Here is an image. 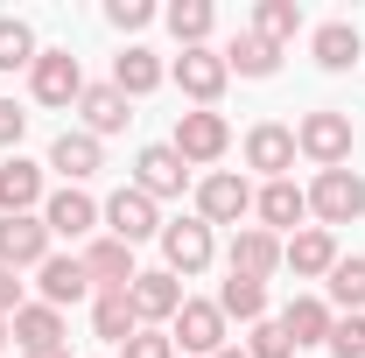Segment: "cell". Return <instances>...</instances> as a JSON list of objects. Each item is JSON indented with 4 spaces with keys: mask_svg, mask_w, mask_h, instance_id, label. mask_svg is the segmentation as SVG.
Listing matches in <instances>:
<instances>
[{
    "mask_svg": "<svg viewBox=\"0 0 365 358\" xmlns=\"http://www.w3.org/2000/svg\"><path fill=\"white\" fill-rule=\"evenodd\" d=\"M98 232H113L120 246H140V239H162V204H155V197H140L134 183H127V190H113V197L98 204Z\"/></svg>",
    "mask_w": 365,
    "mask_h": 358,
    "instance_id": "5b68a950",
    "label": "cell"
},
{
    "mask_svg": "<svg viewBox=\"0 0 365 358\" xmlns=\"http://www.w3.org/2000/svg\"><path fill=\"white\" fill-rule=\"evenodd\" d=\"M127 295H134V316L148 323V330H169V323H176V310H182V281H176L169 267L134 274V288H127Z\"/></svg>",
    "mask_w": 365,
    "mask_h": 358,
    "instance_id": "44dd1931",
    "label": "cell"
},
{
    "mask_svg": "<svg viewBox=\"0 0 365 358\" xmlns=\"http://www.w3.org/2000/svg\"><path fill=\"white\" fill-rule=\"evenodd\" d=\"M197 218L211 225H232L239 232V218H253V183L239 176V169H211V176L197 183Z\"/></svg>",
    "mask_w": 365,
    "mask_h": 358,
    "instance_id": "9c48e42d",
    "label": "cell"
},
{
    "mask_svg": "<svg viewBox=\"0 0 365 358\" xmlns=\"http://www.w3.org/2000/svg\"><path fill=\"white\" fill-rule=\"evenodd\" d=\"M309 218H317L323 232L359 225L365 218V176L359 169H317V183H309Z\"/></svg>",
    "mask_w": 365,
    "mask_h": 358,
    "instance_id": "277c9868",
    "label": "cell"
},
{
    "mask_svg": "<svg viewBox=\"0 0 365 358\" xmlns=\"http://www.w3.org/2000/svg\"><path fill=\"white\" fill-rule=\"evenodd\" d=\"M246 358H295V344H288V330H281L274 316H260V323L246 330Z\"/></svg>",
    "mask_w": 365,
    "mask_h": 358,
    "instance_id": "836d02e7",
    "label": "cell"
},
{
    "mask_svg": "<svg viewBox=\"0 0 365 358\" xmlns=\"http://www.w3.org/2000/svg\"><path fill=\"white\" fill-rule=\"evenodd\" d=\"M56 253V239H49V225L43 211H29V218H0V267H14V274H36Z\"/></svg>",
    "mask_w": 365,
    "mask_h": 358,
    "instance_id": "7c38bea8",
    "label": "cell"
},
{
    "mask_svg": "<svg viewBox=\"0 0 365 358\" xmlns=\"http://www.w3.org/2000/svg\"><path fill=\"white\" fill-rule=\"evenodd\" d=\"M246 169H260L267 183H281L288 169H295V127L253 120V127H246Z\"/></svg>",
    "mask_w": 365,
    "mask_h": 358,
    "instance_id": "2e32d148",
    "label": "cell"
},
{
    "mask_svg": "<svg viewBox=\"0 0 365 358\" xmlns=\"http://www.w3.org/2000/svg\"><path fill=\"white\" fill-rule=\"evenodd\" d=\"M169 148H176L190 169H211V162H225V148H232V120L225 113H176V134H169Z\"/></svg>",
    "mask_w": 365,
    "mask_h": 358,
    "instance_id": "8992f818",
    "label": "cell"
},
{
    "mask_svg": "<svg viewBox=\"0 0 365 358\" xmlns=\"http://www.w3.org/2000/svg\"><path fill=\"white\" fill-rule=\"evenodd\" d=\"M21 358H71V352H21Z\"/></svg>",
    "mask_w": 365,
    "mask_h": 358,
    "instance_id": "60d3db41",
    "label": "cell"
},
{
    "mask_svg": "<svg viewBox=\"0 0 365 358\" xmlns=\"http://www.w3.org/2000/svg\"><path fill=\"white\" fill-rule=\"evenodd\" d=\"M225 274H246V281L281 274V239L260 232V225H239V232H232V246H225Z\"/></svg>",
    "mask_w": 365,
    "mask_h": 358,
    "instance_id": "ffe728a7",
    "label": "cell"
},
{
    "mask_svg": "<svg viewBox=\"0 0 365 358\" xmlns=\"http://www.w3.org/2000/svg\"><path fill=\"white\" fill-rule=\"evenodd\" d=\"M218 358H246V344H225V352H218Z\"/></svg>",
    "mask_w": 365,
    "mask_h": 358,
    "instance_id": "ab89813d",
    "label": "cell"
},
{
    "mask_svg": "<svg viewBox=\"0 0 365 358\" xmlns=\"http://www.w3.org/2000/svg\"><path fill=\"white\" fill-rule=\"evenodd\" d=\"M14 310H21V274H14V267H0V323H7Z\"/></svg>",
    "mask_w": 365,
    "mask_h": 358,
    "instance_id": "f35d334b",
    "label": "cell"
},
{
    "mask_svg": "<svg viewBox=\"0 0 365 358\" xmlns=\"http://www.w3.org/2000/svg\"><path fill=\"white\" fill-rule=\"evenodd\" d=\"M106 21H113L120 36H140V29L155 21V7H148V0H106Z\"/></svg>",
    "mask_w": 365,
    "mask_h": 358,
    "instance_id": "d590c367",
    "label": "cell"
},
{
    "mask_svg": "<svg viewBox=\"0 0 365 358\" xmlns=\"http://www.w3.org/2000/svg\"><path fill=\"white\" fill-rule=\"evenodd\" d=\"M323 352H330V358H365V316H337Z\"/></svg>",
    "mask_w": 365,
    "mask_h": 358,
    "instance_id": "e575fe53",
    "label": "cell"
},
{
    "mask_svg": "<svg viewBox=\"0 0 365 358\" xmlns=\"http://www.w3.org/2000/svg\"><path fill=\"white\" fill-rule=\"evenodd\" d=\"M218 310H225V323H260L267 316V281H246V274H225V288H218Z\"/></svg>",
    "mask_w": 365,
    "mask_h": 358,
    "instance_id": "f1b7e54d",
    "label": "cell"
},
{
    "mask_svg": "<svg viewBox=\"0 0 365 358\" xmlns=\"http://www.w3.org/2000/svg\"><path fill=\"white\" fill-rule=\"evenodd\" d=\"M169 36H176V49H211V29H218V7L211 0H176L169 14Z\"/></svg>",
    "mask_w": 365,
    "mask_h": 358,
    "instance_id": "4316f807",
    "label": "cell"
},
{
    "mask_svg": "<svg viewBox=\"0 0 365 358\" xmlns=\"http://www.w3.org/2000/svg\"><path fill=\"white\" fill-rule=\"evenodd\" d=\"M78 260H85V274H91V295H127L134 288V246H120L113 232H98V239H85L78 246Z\"/></svg>",
    "mask_w": 365,
    "mask_h": 358,
    "instance_id": "30bf717a",
    "label": "cell"
},
{
    "mask_svg": "<svg viewBox=\"0 0 365 358\" xmlns=\"http://www.w3.org/2000/svg\"><path fill=\"white\" fill-rule=\"evenodd\" d=\"M155 246H162V267L176 274V281H197V274L218 260V239H211V225L197 218V211L190 218H162V239Z\"/></svg>",
    "mask_w": 365,
    "mask_h": 358,
    "instance_id": "3957f363",
    "label": "cell"
},
{
    "mask_svg": "<svg viewBox=\"0 0 365 358\" xmlns=\"http://www.w3.org/2000/svg\"><path fill=\"white\" fill-rule=\"evenodd\" d=\"M120 358H176V344H169V330H148V323H140L134 337L120 344Z\"/></svg>",
    "mask_w": 365,
    "mask_h": 358,
    "instance_id": "8d00e7d4",
    "label": "cell"
},
{
    "mask_svg": "<svg viewBox=\"0 0 365 358\" xmlns=\"http://www.w3.org/2000/svg\"><path fill=\"white\" fill-rule=\"evenodd\" d=\"M225 71H239V78H274V71H281V49H274L267 36H253V29H239L225 43Z\"/></svg>",
    "mask_w": 365,
    "mask_h": 358,
    "instance_id": "83f0119b",
    "label": "cell"
},
{
    "mask_svg": "<svg viewBox=\"0 0 365 358\" xmlns=\"http://www.w3.org/2000/svg\"><path fill=\"white\" fill-rule=\"evenodd\" d=\"M359 29L351 21H317L309 29V56H317V71H330V78H344V71H359Z\"/></svg>",
    "mask_w": 365,
    "mask_h": 358,
    "instance_id": "cb8c5ba5",
    "label": "cell"
},
{
    "mask_svg": "<svg viewBox=\"0 0 365 358\" xmlns=\"http://www.w3.org/2000/svg\"><path fill=\"white\" fill-rule=\"evenodd\" d=\"M29 98L49 106V113L78 106V98H85V63H78L71 49H43V56H36V71H29Z\"/></svg>",
    "mask_w": 365,
    "mask_h": 358,
    "instance_id": "ba28073f",
    "label": "cell"
},
{
    "mask_svg": "<svg viewBox=\"0 0 365 358\" xmlns=\"http://www.w3.org/2000/svg\"><path fill=\"white\" fill-rule=\"evenodd\" d=\"M43 225H49V239L85 246V239H98V204H91L78 183H63L56 197H43Z\"/></svg>",
    "mask_w": 365,
    "mask_h": 358,
    "instance_id": "9a60e30c",
    "label": "cell"
},
{
    "mask_svg": "<svg viewBox=\"0 0 365 358\" xmlns=\"http://www.w3.org/2000/svg\"><path fill=\"white\" fill-rule=\"evenodd\" d=\"M274 323H281V330H288V344L302 352V344H330V323H337V310H330L323 295H295V302L274 316Z\"/></svg>",
    "mask_w": 365,
    "mask_h": 358,
    "instance_id": "484cf974",
    "label": "cell"
},
{
    "mask_svg": "<svg viewBox=\"0 0 365 358\" xmlns=\"http://www.w3.org/2000/svg\"><path fill=\"white\" fill-rule=\"evenodd\" d=\"M253 218H260V232H302V218H309V190L295 176H281V183H260L253 190Z\"/></svg>",
    "mask_w": 365,
    "mask_h": 358,
    "instance_id": "5bb4252c",
    "label": "cell"
},
{
    "mask_svg": "<svg viewBox=\"0 0 365 358\" xmlns=\"http://www.w3.org/2000/svg\"><path fill=\"white\" fill-rule=\"evenodd\" d=\"M43 169H56L63 183H91L98 169H106V140H91L85 127H63V134L49 140V162Z\"/></svg>",
    "mask_w": 365,
    "mask_h": 358,
    "instance_id": "ac0fdd59",
    "label": "cell"
},
{
    "mask_svg": "<svg viewBox=\"0 0 365 358\" xmlns=\"http://www.w3.org/2000/svg\"><path fill=\"white\" fill-rule=\"evenodd\" d=\"M21 134H29V113H21L14 98H0V148H14V155H21Z\"/></svg>",
    "mask_w": 365,
    "mask_h": 358,
    "instance_id": "74e56055",
    "label": "cell"
},
{
    "mask_svg": "<svg viewBox=\"0 0 365 358\" xmlns=\"http://www.w3.org/2000/svg\"><path fill=\"white\" fill-rule=\"evenodd\" d=\"M281 267L295 274V281H330V267H337V232H323V225L288 232L281 239Z\"/></svg>",
    "mask_w": 365,
    "mask_h": 358,
    "instance_id": "4fadbf2b",
    "label": "cell"
},
{
    "mask_svg": "<svg viewBox=\"0 0 365 358\" xmlns=\"http://www.w3.org/2000/svg\"><path fill=\"white\" fill-rule=\"evenodd\" d=\"M7 330L21 352H63V310H49V302H21L7 316Z\"/></svg>",
    "mask_w": 365,
    "mask_h": 358,
    "instance_id": "d4e9b609",
    "label": "cell"
},
{
    "mask_svg": "<svg viewBox=\"0 0 365 358\" xmlns=\"http://www.w3.org/2000/svg\"><path fill=\"white\" fill-rule=\"evenodd\" d=\"M36 56H43L36 29H29L21 14H0V71H7V78H14V71H36Z\"/></svg>",
    "mask_w": 365,
    "mask_h": 358,
    "instance_id": "4dcf8cb0",
    "label": "cell"
},
{
    "mask_svg": "<svg viewBox=\"0 0 365 358\" xmlns=\"http://www.w3.org/2000/svg\"><path fill=\"white\" fill-rule=\"evenodd\" d=\"M127 120H134V98L113 91V78H106V85H85V98H78V127H85L91 140L127 134Z\"/></svg>",
    "mask_w": 365,
    "mask_h": 358,
    "instance_id": "7402d4cb",
    "label": "cell"
},
{
    "mask_svg": "<svg viewBox=\"0 0 365 358\" xmlns=\"http://www.w3.org/2000/svg\"><path fill=\"white\" fill-rule=\"evenodd\" d=\"M169 85V63L155 56L148 43H127L120 56H113V91H127V98H148V91Z\"/></svg>",
    "mask_w": 365,
    "mask_h": 358,
    "instance_id": "603a6c76",
    "label": "cell"
},
{
    "mask_svg": "<svg viewBox=\"0 0 365 358\" xmlns=\"http://www.w3.org/2000/svg\"><path fill=\"white\" fill-rule=\"evenodd\" d=\"M7 344H14V330H7V323H0V352H7Z\"/></svg>",
    "mask_w": 365,
    "mask_h": 358,
    "instance_id": "b9f144b4",
    "label": "cell"
},
{
    "mask_svg": "<svg viewBox=\"0 0 365 358\" xmlns=\"http://www.w3.org/2000/svg\"><path fill=\"white\" fill-rule=\"evenodd\" d=\"M169 344H176V358H218L232 344V323L218 302H204V295H182L176 323H169Z\"/></svg>",
    "mask_w": 365,
    "mask_h": 358,
    "instance_id": "6da1fadb",
    "label": "cell"
},
{
    "mask_svg": "<svg viewBox=\"0 0 365 358\" xmlns=\"http://www.w3.org/2000/svg\"><path fill=\"white\" fill-rule=\"evenodd\" d=\"M330 310H344V316L365 310V253H337V267H330Z\"/></svg>",
    "mask_w": 365,
    "mask_h": 358,
    "instance_id": "1f68e13d",
    "label": "cell"
},
{
    "mask_svg": "<svg viewBox=\"0 0 365 358\" xmlns=\"http://www.w3.org/2000/svg\"><path fill=\"white\" fill-rule=\"evenodd\" d=\"M253 36H267L274 49L295 43V36H302V7H295V0H260V7H253Z\"/></svg>",
    "mask_w": 365,
    "mask_h": 358,
    "instance_id": "d6a6232c",
    "label": "cell"
},
{
    "mask_svg": "<svg viewBox=\"0 0 365 358\" xmlns=\"http://www.w3.org/2000/svg\"><path fill=\"white\" fill-rule=\"evenodd\" d=\"M43 162H29V155H7L0 162V218H29V211H43Z\"/></svg>",
    "mask_w": 365,
    "mask_h": 358,
    "instance_id": "d6986e66",
    "label": "cell"
},
{
    "mask_svg": "<svg viewBox=\"0 0 365 358\" xmlns=\"http://www.w3.org/2000/svg\"><path fill=\"white\" fill-rule=\"evenodd\" d=\"M169 78H176V85H182V98H190V106H204V113H218V98H225V85H232L225 49H176Z\"/></svg>",
    "mask_w": 365,
    "mask_h": 358,
    "instance_id": "52a82bcc",
    "label": "cell"
},
{
    "mask_svg": "<svg viewBox=\"0 0 365 358\" xmlns=\"http://www.w3.org/2000/svg\"><path fill=\"white\" fill-rule=\"evenodd\" d=\"M295 155L317 162V169H344V162H351V113H337V106L302 113V120H295Z\"/></svg>",
    "mask_w": 365,
    "mask_h": 358,
    "instance_id": "7a4b0ae2",
    "label": "cell"
},
{
    "mask_svg": "<svg viewBox=\"0 0 365 358\" xmlns=\"http://www.w3.org/2000/svg\"><path fill=\"white\" fill-rule=\"evenodd\" d=\"M134 330H140L134 295H91V337H106V344H127Z\"/></svg>",
    "mask_w": 365,
    "mask_h": 358,
    "instance_id": "f546056e",
    "label": "cell"
},
{
    "mask_svg": "<svg viewBox=\"0 0 365 358\" xmlns=\"http://www.w3.org/2000/svg\"><path fill=\"white\" fill-rule=\"evenodd\" d=\"M91 295V274L78 253H49L43 267H36V302H49V310H71V302H85Z\"/></svg>",
    "mask_w": 365,
    "mask_h": 358,
    "instance_id": "e0dca14e",
    "label": "cell"
},
{
    "mask_svg": "<svg viewBox=\"0 0 365 358\" xmlns=\"http://www.w3.org/2000/svg\"><path fill=\"white\" fill-rule=\"evenodd\" d=\"M134 190H140V197H155V204H169V197L190 190V162H182L169 140H148V148L134 155Z\"/></svg>",
    "mask_w": 365,
    "mask_h": 358,
    "instance_id": "8fae6325",
    "label": "cell"
}]
</instances>
